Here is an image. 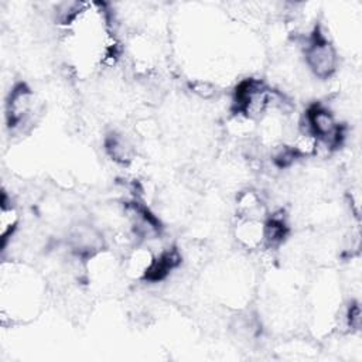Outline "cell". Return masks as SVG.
<instances>
[{
    "instance_id": "6da1fadb",
    "label": "cell",
    "mask_w": 362,
    "mask_h": 362,
    "mask_svg": "<svg viewBox=\"0 0 362 362\" xmlns=\"http://www.w3.org/2000/svg\"><path fill=\"white\" fill-rule=\"evenodd\" d=\"M304 61L308 71L317 79H329L339 66V54L335 45L315 28L305 37L303 47Z\"/></svg>"
},
{
    "instance_id": "7a4b0ae2",
    "label": "cell",
    "mask_w": 362,
    "mask_h": 362,
    "mask_svg": "<svg viewBox=\"0 0 362 362\" xmlns=\"http://www.w3.org/2000/svg\"><path fill=\"white\" fill-rule=\"evenodd\" d=\"M35 96L25 83H17L6 100V119L11 132H25L34 123Z\"/></svg>"
},
{
    "instance_id": "3957f363",
    "label": "cell",
    "mask_w": 362,
    "mask_h": 362,
    "mask_svg": "<svg viewBox=\"0 0 362 362\" xmlns=\"http://www.w3.org/2000/svg\"><path fill=\"white\" fill-rule=\"evenodd\" d=\"M236 218V223L233 225V238L238 245L246 250L264 249L266 221L255 218Z\"/></svg>"
},
{
    "instance_id": "277c9868",
    "label": "cell",
    "mask_w": 362,
    "mask_h": 362,
    "mask_svg": "<svg viewBox=\"0 0 362 362\" xmlns=\"http://www.w3.org/2000/svg\"><path fill=\"white\" fill-rule=\"evenodd\" d=\"M156 252L146 243H137L132 247L123 260V272L130 280H146L156 260Z\"/></svg>"
},
{
    "instance_id": "5b68a950",
    "label": "cell",
    "mask_w": 362,
    "mask_h": 362,
    "mask_svg": "<svg viewBox=\"0 0 362 362\" xmlns=\"http://www.w3.org/2000/svg\"><path fill=\"white\" fill-rule=\"evenodd\" d=\"M236 216L267 219L269 211L262 195L255 189H243L236 197Z\"/></svg>"
},
{
    "instance_id": "8992f818",
    "label": "cell",
    "mask_w": 362,
    "mask_h": 362,
    "mask_svg": "<svg viewBox=\"0 0 362 362\" xmlns=\"http://www.w3.org/2000/svg\"><path fill=\"white\" fill-rule=\"evenodd\" d=\"M18 225H20V211L16 206V204L11 201V197H8L6 191H3L1 206H0V238H1L3 247H6V245L11 240Z\"/></svg>"
},
{
    "instance_id": "52a82bcc",
    "label": "cell",
    "mask_w": 362,
    "mask_h": 362,
    "mask_svg": "<svg viewBox=\"0 0 362 362\" xmlns=\"http://www.w3.org/2000/svg\"><path fill=\"white\" fill-rule=\"evenodd\" d=\"M107 154L120 164H129L134 160V148L127 137L113 133L106 140Z\"/></svg>"
},
{
    "instance_id": "ba28073f",
    "label": "cell",
    "mask_w": 362,
    "mask_h": 362,
    "mask_svg": "<svg viewBox=\"0 0 362 362\" xmlns=\"http://www.w3.org/2000/svg\"><path fill=\"white\" fill-rule=\"evenodd\" d=\"M191 89L201 98L204 99H209L212 96L216 95V88L211 83V82H206V81H197L191 85Z\"/></svg>"
}]
</instances>
